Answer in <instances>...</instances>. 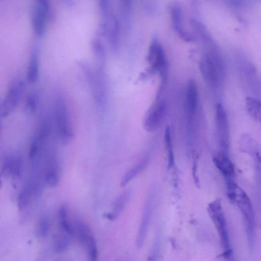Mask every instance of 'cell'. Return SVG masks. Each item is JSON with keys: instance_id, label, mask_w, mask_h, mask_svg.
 <instances>
[{"instance_id": "3957f363", "label": "cell", "mask_w": 261, "mask_h": 261, "mask_svg": "<svg viewBox=\"0 0 261 261\" xmlns=\"http://www.w3.org/2000/svg\"><path fill=\"white\" fill-rule=\"evenodd\" d=\"M99 7L101 17V32L103 35L107 36L112 48L115 50L117 49L119 42V25L118 19L109 1H100Z\"/></svg>"}, {"instance_id": "4316f807", "label": "cell", "mask_w": 261, "mask_h": 261, "mask_svg": "<svg viewBox=\"0 0 261 261\" xmlns=\"http://www.w3.org/2000/svg\"><path fill=\"white\" fill-rule=\"evenodd\" d=\"M39 101V94L37 91H31L28 95L25 101V108L30 112H34Z\"/></svg>"}, {"instance_id": "603a6c76", "label": "cell", "mask_w": 261, "mask_h": 261, "mask_svg": "<svg viewBox=\"0 0 261 261\" xmlns=\"http://www.w3.org/2000/svg\"><path fill=\"white\" fill-rule=\"evenodd\" d=\"M246 105L249 115L255 119H261V101L251 97L246 99Z\"/></svg>"}, {"instance_id": "ffe728a7", "label": "cell", "mask_w": 261, "mask_h": 261, "mask_svg": "<svg viewBox=\"0 0 261 261\" xmlns=\"http://www.w3.org/2000/svg\"><path fill=\"white\" fill-rule=\"evenodd\" d=\"M130 192L126 191L123 192L115 201L111 211L106 215L110 220L116 219L124 208L130 197Z\"/></svg>"}, {"instance_id": "d4e9b609", "label": "cell", "mask_w": 261, "mask_h": 261, "mask_svg": "<svg viewBox=\"0 0 261 261\" xmlns=\"http://www.w3.org/2000/svg\"><path fill=\"white\" fill-rule=\"evenodd\" d=\"M165 142L167 152L168 167L169 168H171L174 164V156L172 147L171 130L169 126H167L165 131Z\"/></svg>"}, {"instance_id": "ba28073f", "label": "cell", "mask_w": 261, "mask_h": 261, "mask_svg": "<svg viewBox=\"0 0 261 261\" xmlns=\"http://www.w3.org/2000/svg\"><path fill=\"white\" fill-rule=\"evenodd\" d=\"M200 69L206 83L212 88H216L219 79L218 64L216 59L208 54L204 55L200 61Z\"/></svg>"}, {"instance_id": "52a82bcc", "label": "cell", "mask_w": 261, "mask_h": 261, "mask_svg": "<svg viewBox=\"0 0 261 261\" xmlns=\"http://www.w3.org/2000/svg\"><path fill=\"white\" fill-rule=\"evenodd\" d=\"M49 9V5L47 0H36L33 5L31 24L33 31L37 36H42L44 33Z\"/></svg>"}, {"instance_id": "83f0119b", "label": "cell", "mask_w": 261, "mask_h": 261, "mask_svg": "<svg viewBox=\"0 0 261 261\" xmlns=\"http://www.w3.org/2000/svg\"><path fill=\"white\" fill-rule=\"evenodd\" d=\"M49 226V221L46 216H42L39 221L37 226V232L41 237H45L48 233Z\"/></svg>"}, {"instance_id": "4fadbf2b", "label": "cell", "mask_w": 261, "mask_h": 261, "mask_svg": "<svg viewBox=\"0 0 261 261\" xmlns=\"http://www.w3.org/2000/svg\"><path fill=\"white\" fill-rule=\"evenodd\" d=\"M171 18L174 29L178 35L186 41L193 40V36L184 27L183 13L179 5H174L171 8Z\"/></svg>"}, {"instance_id": "5b68a950", "label": "cell", "mask_w": 261, "mask_h": 261, "mask_svg": "<svg viewBox=\"0 0 261 261\" xmlns=\"http://www.w3.org/2000/svg\"><path fill=\"white\" fill-rule=\"evenodd\" d=\"M24 82L19 77L14 79L1 102L0 113L2 117L9 115L18 105L24 88Z\"/></svg>"}, {"instance_id": "7c38bea8", "label": "cell", "mask_w": 261, "mask_h": 261, "mask_svg": "<svg viewBox=\"0 0 261 261\" xmlns=\"http://www.w3.org/2000/svg\"><path fill=\"white\" fill-rule=\"evenodd\" d=\"M44 180L50 187L58 185L60 180V167L58 160L55 154H50L46 162Z\"/></svg>"}, {"instance_id": "e0dca14e", "label": "cell", "mask_w": 261, "mask_h": 261, "mask_svg": "<svg viewBox=\"0 0 261 261\" xmlns=\"http://www.w3.org/2000/svg\"><path fill=\"white\" fill-rule=\"evenodd\" d=\"M214 162L221 174L227 178L232 177L234 174L233 165L225 153L220 152L213 158Z\"/></svg>"}, {"instance_id": "44dd1931", "label": "cell", "mask_w": 261, "mask_h": 261, "mask_svg": "<svg viewBox=\"0 0 261 261\" xmlns=\"http://www.w3.org/2000/svg\"><path fill=\"white\" fill-rule=\"evenodd\" d=\"M149 161L148 157L146 156L130 168L122 177L120 184L121 186L124 187L132 179L141 172L146 167Z\"/></svg>"}, {"instance_id": "7402d4cb", "label": "cell", "mask_w": 261, "mask_h": 261, "mask_svg": "<svg viewBox=\"0 0 261 261\" xmlns=\"http://www.w3.org/2000/svg\"><path fill=\"white\" fill-rule=\"evenodd\" d=\"M59 219L61 227L68 235H72L75 230L70 223L68 216V209L66 205H62L59 210Z\"/></svg>"}, {"instance_id": "9c48e42d", "label": "cell", "mask_w": 261, "mask_h": 261, "mask_svg": "<svg viewBox=\"0 0 261 261\" xmlns=\"http://www.w3.org/2000/svg\"><path fill=\"white\" fill-rule=\"evenodd\" d=\"M166 110L163 100H157L149 109L144 120V128L149 132H153L160 126Z\"/></svg>"}, {"instance_id": "d6986e66", "label": "cell", "mask_w": 261, "mask_h": 261, "mask_svg": "<svg viewBox=\"0 0 261 261\" xmlns=\"http://www.w3.org/2000/svg\"><path fill=\"white\" fill-rule=\"evenodd\" d=\"M91 47L97 66V71L102 74L106 61V52L103 44L98 38H94L91 42Z\"/></svg>"}, {"instance_id": "6da1fadb", "label": "cell", "mask_w": 261, "mask_h": 261, "mask_svg": "<svg viewBox=\"0 0 261 261\" xmlns=\"http://www.w3.org/2000/svg\"><path fill=\"white\" fill-rule=\"evenodd\" d=\"M229 199L237 203L241 211L245 224L246 232L249 241L252 242L255 227V216L251 201L245 191L234 182L227 185Z\"/></svg>"}, {"instance_id": "ac0fdd59", "label": "cell", "mask_w": 261, "mask_h": 261, "mask_svg": "<svg viewBox=\"0 0 261 261\" xmlns=\"http://www.w3.org/2000/svg\"><path fill=\"white\" fill-rule=\"evenodd\" d=\"M39 61L38 48L34 46L31 51L27 71V80L30 83H34L39 75Z\"/></svg>"}, {"instance_id": "484cf974", "label": "cell", "mask_w": 261, "mask_h": 261, "mask_svg": "<svg viewBox=\"0 0 261 261\" xmlns=\"http://www.w3.org/2000/svg\"><path fill=\"white\" fill-rule=\"evenodd\" d=\"M84 246L87 250V261H97L98 249L94 237L88 241Z\"/></svg>"}, {"instance_id": "8992f818", "label": "cell", "mask_w": 261, "mask_h": 261, "mask_svg": "<svg viewBox=\"0 0 261 261\" xmlns=\"http://www.w3.org/2000/svg\"><path fill=\"white\" fill-rule=\"evenodd\" d=\"M77 64L84 73L87 83L90 86L95 100L98 104H101L104 100L105 92L101 75L87 62L79 61Z\"/></svg>"}, {"instance_id": "f1b7e54d", "label": "cell", "mask_w": 261, "mask_h": 261, "mask_svg": "<svg viewBox=\"0 0 261 261\" xmlns=\"http://www.w3.org/2000/svg\"><path fill=\"white\" fill-rule=\"evenodd\" d=\"M160 250L159 242L156 241L149 256L148 261H157Z\"/></svg>"}, {"instance_id": "7a4b0ae2", "label": "cell", "mask_w": 261, "mask_h": 261, "mask_svg": "<svg viewBox=\"0 0 261 261\" xmlns=\"http://www.w3.org/2000/svg\"><path fill=\"white\" fill-rule=\"evenodd\" d=\"M207 211L219 234L224 257L229 259L231 256L232 250L226 218L220 200L216 199L210 203Z\"/></svg>"}, {"instance_id": "277c9868", "label": "cell", "mask_w": 261, "mask_h": 261, "mask_svg": "<svg viewBox=\"0 0 261 261\" xmlns=\"http://www.w3.org/2000/svg\"><path fill=\"white\" fill-rule=\"evenodd\" d=\"M54 118L60 141L63 144L68 143L72 139L73 132L66 101L60 94L55 99Z\"/></svg>"}, {"instance_id": "5bb4252c", "label": "cell", "mask_w": 261, "mask_h": 261, "mask_svg": "<svg viewBox=\"0 0 261 261\" xmlns=\"http://www.w3.org/2000/svg\"><path fill=\"white\" fill-rule=\"evenodd\" d=\"M21 171L22 162L19 156L15 155L5 158L2 167V174L17 179L20 177Z\"/></svg>"}, {"instance_id": "9a60e30c", "label": "cell", "mask_w": 261, "mask_h": 261, "mask_svg": "<svg viewBox=\"0 0 261 261\" xmlns=\"http://www.w3.org/2000/svg\"><path fill=\"white\" fill-rule=\"evenodd\" d=\"M152 198H149L145 204L141 222L139 228L137 242L139 247H141L144 243L151 220L153 205Z\"/></svg>"}, {"instance_id": "2e32d148", "label": "cell", "mask_w": 261, "mask_h": 261, "mask_svg": "<svg viewBox=\"0 0 261 261\" xmlns=\"http://www.w3.org/2000/svg\"><path fill=\"white\" fill-rule=\"evenodd\" d=\"M198 100V93L197 85L194 80H191L188 85L186 99L187 110L190 122L196 113Z\"/></svg>"}, {"instance_id": "8fae6325", "label": "cell", "mask_w": 261, "mask_h": 261, "mask_svg": "<svg viewBox=\"0 0 261 261\" xmlns=\"http://www.w3.org/2000/svg\"><path fill=\"white\" fill-rule=\"evenodd\" d=\"M216 121L220 144L223 147L226 148L229 140L228 118L224 107L220 103L216 105Z\"/></svg>"}, {"instance_id": "30bf717a", "label": "cell", "mask_w": 261, "mask_h": 261, "mask_svg": "<svg viewBox=\"0 0 261 261\" xmlns=\"http://www.w3.org/2000/svg\"><path fill=\"white\" fill-rule=\"evenodd\" d=\"M147 59L151 69L160 72L163 76L166 66V57L162 46L156 40H153L150 45Z\"/></svg>"}, {"instance_id": "cb8c5ba5", "label": "cell", "mask_w": 261, "mask_h": 261, "mask_svg": "<svg viewBox=\"0 0 261 261\" xmlns=\"http://www.w3.org/2000/svg\"><path fill=\"white\" fill-rule=\"evenodd\" d=\"M75 231H76L79 241L83 245L93 237L89 226L82 222H77Z\"/></svg>"}]
</instances>
